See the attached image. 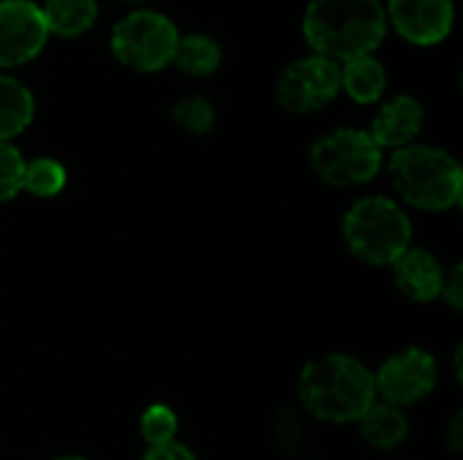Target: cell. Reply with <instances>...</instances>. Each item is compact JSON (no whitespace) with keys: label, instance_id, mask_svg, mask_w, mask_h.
<instances>
[{"label":"cell","instance_id":"ba28073f","mask_svg":"<svg viewBox=\"0 0 463 460\" xmlns=\"http://www.w3.org/2000/svg\"><path fill=\"white\" fill-rule=\"evenodd\" d=\"M437 361L420 347H407L383 361L374 374L377 399L399 409L426 401L437 388Z\"/></svg>","mask_w":463,"mask_h":460},{"label":"cell","instance_id":"603a6c76","mask_svg":"<svg viewBox=\"0 0 463 460\" xmlns=\"http://www.w3.org/2000/svg\"><path fill=\"white\" fill-rule=\"evenodd\" d=\"M448 301V306L453 312H461L463 309V266L456 263L450 271H445V282H442V296Z\"/></svg>","mask_w":463,"mask_h":460},{"label":"cell","instance_id":"6da1fadb","mask_svg":"<svg viewBox=\"0 0 463 460\" xmlns=\"http://www.w3.org/2000/svg\"><path fill=\"white\" fill-rule=\"evenodd\" d=\"M298 401L304 412L320 423H358L361 415L377 401L374 371L345 352L320 355L298 374Z\"/></svg>","mask_w":463,"mask_h":460},{"label":"cell","instance_id":"5bb4252c","mask_svg":"<svg viewBox=\"0 0 463 460\" xmlns=\"http://www.w3.org/2000/svg\"><path fill=\"white\" fill-rule=\"evenodd\" d=\"M339 73H342V89L361 106L377 103L388 87V73L383 62L372 54L347 60L345 65H339Z\"/></svg>","mask_w":463,"mask_h":460},{"label":"cell","instance_id":"7a4b0ae2","mask_svg":"<svg viewBox=\"0 0 463 460\" xmlns=\"http://www.w3.org/2000/svg\"><path fill=\"white\" fill-rule=\"evenodd\" d=\"M388 33L380 0H309L304 38L317 57L336 65L372 54Z\"/></svg>","mask_w":463,"mask_h":460},{"label":"cell","instance_id":"8fae6325","mask_svg":"<svg viewBox=\"0 0 463 460\" xmlns=\"http://www.w3.org/2000/svg\"><path fill=\"white\" fill-rule=\"evenodd\" d=\"M426 111L418 98L412 95H396L391 98L374 117L369 136L380 149H404L415 144V138L423 130Z\"/></svg>","mask_w":463,"mask_h":460},{"label":"cell","instance_id":"9a60e30c","mask_svg":"<svg viewBox=\"0 0 463 460\" xmlns=\"http://www.w3.org/2000/svg\"><path fill=\"white\" fill-rule=\"evenodd\" d=\"M35 114L33 92L14 76L0 73V144H11Z\"/></svg>","mask_w":463,"mask_h":460},{"label":"cell","instance_id":"44dd1931","mask_svg":"<svg viewBox=\"0 0 463 460\" xmlns=\"http://www.w3.org/2000/svg\"><path fill=\"white\" fill-rule=\"evenodd\" d=\"M24 157L14 144H0V203L14 201L22 192Z\"/></svg>","mask_w":463,"mask_h":460},{"label":"cell","instance_id":"cb8c5ba5","mask_svg":"<svg viewBox=\"0 0 463 460\" xmlns=\"http://www.w3.org/2000/svg\"><path fill=\"white\" fill-rule=\"evenodd\" d=\"M141 460H198L195 453L182 445V442H171V445H160V447H146Z\"/></svg>","mask_w":463,"mask_h":460},{"label":"cell","instance_id":"4316f807","mask_svg":"<svg viewBox=\"0 0 463 460\" xmlns=\"http://www.w3.org/2000/svg\"><path fill=\"white\" fill-rule=\"evenodd\" d=\"M128 3H141V0H128Z\"/></svg>","mask_w":463,"mask_h":460},{"label":"cell","instance_id":"d4e9b609","mask_svg":"<svg viewBox=\"0 0 463 460\" xmlns=\"http://www.w3.org/2000/svg\"><path fill=\"white\" fill-rule=\"evenodd\" d=\"M448 447L458 455L463 453V412H456L448 423Z\"/></svg>","mask_w":463,"mask_h":460},{"label":"cell","instance_id":"5b68a950","mask_svg":"<svg viewBox=\"0 0 463 460\" xmlns=\"http://www.w3.org/2000/svg\"><path fill=\"white\" fill-rule=\"evenodd\" d=\"M309 165L315 176L331 187H358L380 174L383 149L366 130L339 127L312 144Z\"/></svg>","mask_w":463,"mask_h":460},{"label":"cell","instance_id":"2e32d148","mask_svg":"<svg viewBox=\"0 0 463 460\" xmlns=\"http://www.w3.org/2000/svg\"><path fill=\"white\" fill-rule=\"evenodd\" d=\"M46 30L60 38H76L87 33L98 19V0H46L41 5Z\"/></svg>","mask_w":463,"mask_h":460},{"label":"cell","instance_id":"d6986e66","mask_svg":"<svg viewBox=\"0 0 463 460\" xmlns=\"http://www.w3.org/2000/svg\"><path fill=\"white\" fill-rule=\"evenodd\" d=\"M138 431L146 447L171 445L176 442V434H179V418L168 404H149L138 420Z\"/></svg>","mask_w":463,"mask_h":460},{"label":"cell","instance_id":"52a82bcc","mask_svg":"<svg viewBox=\"0 0 463 460\" xmlns=\"http://www.w3.org/2000/svg\"><path fill=\"white\" fill-rule=\"evenodd\" d=\"M342 89L339 65L309 54L290 62L277 81V100L290 114H315L326 108Z\"/></svg>","mask_w":463,"mask_h":460},{"label":"cell","instance_id":"4fadbf2b","mask_svg":"<svg viewBox=\"0 0 463 460\" xmlns=\"http://www.w3.org/2000/svg\"><path fill=\"white\" fill-rule=\"evenodd\" d=\"M358 431H361V437H364V442L369 447H374V450H396L410 437V420H407L404 409L377 399L361 415Z\"/></svg>","mask_w":463,"mask_h":460},{"label":"cell","instance_id":"30bf717a","mask_svg":"<svg viewBox=\"0 0 463 460\" xmlns=\"http://www.w3.org/2000/svg\"><path fill=\"white\" fill-rule=\"evenodd\" d=\"M385 19L396 33L418 46H434L453 30V0H388Z\"/></svg>","mask_w":463,"mask_h":460},{"label":"cell","instance_id":"3957f363","mask_svg":"<svg viewBox=\"0 0 463 460\" xmlns=\"http://www.w3.org/2000/svg\"><path fill=\"white\" fill-rule=\"evenodd\" d=\"M396 195L420 211H448L461 203L463 171L458 160L437 146L410 144L388 163Z\"/></svg>","mask_w":463,"mask_h":460},{"label":"cell","instance_id":"ac0fdd59","mask_svg":"<svg viewBox=\"0 0 463 460\" xmlns=\"http://www.w3.org/2000/svg\"><path fill=\"white\" fill-rule=\"evenodd\" d=\"M65 179H68V174H65L62 163H57L52 157H35V160L24 163L22 190H27L35 198H54L62 192Z\"/></svg>","mask_w":463,"mask_h":460},{"label":"cell","instance_id":"e0dca14e","mask_svg":"<svg viewBox=\"0 0 463 460\" xmlns=\"http://www.w3.org/2000/svg\"><path fill=\"white\" fill-rule=\"evenodd\" d=\"M220 60H222L220 43L201 33L179 38L176 54H174L176 68L187 76H212L220 68Z\"/></svg>","mask_w":463,"mask_h":460},{"label":"cell","instance_id":"7402d4cb","mask_svg":"<svg viewBox=\"0 0 463 460\" xmlns=\"http://www.w3.org/2000/svg\"><path fill=\"white\" fill-rule=\"evenodd\" d=\"M274 437H277V445L285 450V453H296L304 442V426L298 420V415L293 409H282L274 420Z\"/></svg>","mask_w":463,"mask_h":460},{"label":"cell","instance_id":"484cf974","mask_svg":"<svg viewBox=\"0 0 463 460\" xmlns=\"http://www.w3.org/2000/svg\"><path fill=\"white\" fill-rule=\"evenodd\" d=\"M52 460H87V458H81V455H60V458H52Z\"/></svg>","mask_w":463,"mask_h":460},{"label":"cell","instance_id":"7c38bea8","mask_svg":"<svg viewBox=\"0 0 463 460\" xmlns=\"http://www.w3.org/2000/svg\"><path fill=\"white\" fill-rule=\"evenodd\" d=\"M391 271H393L396 290L415 304H429V301H437L442 296L445 268L429 249L410 247L391 266Z\"/></svg>","mask_w":463,"mask_h":460},{"label":"cell","instance_id":"9c48e42d","mask_svg":"<svg viewBox=\"0 0 463 460\" xmlns=\"http://www.w3.org/2000/svg\"><path fill=\"white\" fill-rule=\"evenodd\" d=\"M49 30L41 5L30 0H0V68L35 60L46 46Z\"/></svg>","mask_w":463,"mask_h":460},{"label":"cell","instance_id":"8992f818","mask_svg":"<svg viewBox=\"0 0 463 460\" xmlns=\"http://www.w3.org/2000/svg\"><path fill=\"white\" fill-rule=\"evenodd\" d=\"M179 38L182 35L168 16L157 11H133L117 22L111 33V52L130 70L155 73L174 62Z\"/></svg>","mask_w":463,"mask_h":460},{"label":"cell","instance_id":"ffe728a7","mask_svg":"<svg viewBox=\"0 0 463 460\" xmlns=\"http://www.w3.org/2000/svg\"><path fill=\"white\" fill-rule=\"evenodd\" d=\"M174 122L193 136H206L214 127V106L203 95L182 98L174 106Z\"/></svg>","mask_w":463,"mask_h":460},{"label":"cell","instance_id":"277c9868","mask_svg":"<svg viewBox=\"0 0 463 460\" xmlns=\"http://www.w3.org/2000/svg\"><path fill=\"white\" fill-rule=\"evenodd\" d=\"M342 239L361 263L391 268L412 247V222L393 198L366 195L345 211Z\"/></svg>","mask_w":463,"mask_h":460}]
</instances>
